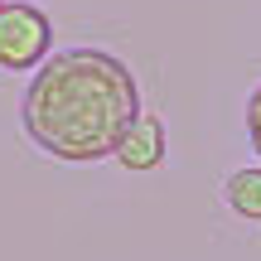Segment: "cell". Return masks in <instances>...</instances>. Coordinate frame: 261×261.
<instances>
[{
  "label": "cell",
  "instance_id": "obj_2",
  "mask_svg": "<svg viewBox=\"0 0 261 261\" xmlns=\"http://www.w3.org/2000/svg\"><path fill=\"white\" fill-rule=\"evenodd\" d=\"M54 48V24L39 5H24V0H5L0 5V68L10 73H24V68H39Z\"/></svg>",
  "mask_w": 261,
  "mask_h": 261
},
{
  "label": "cell",
  "instance_id": "obj_1",
  "mask_svg": "<svg viewBox=\"0 0 261 261\" xmlns=\"http://www.w3.org/2000/svg\"><path fill=\"white\" fill-rule=\"evenodd\" d=\"M140 116V87L107 48H63L34 68L19 102L24 136L63 165L116 155V140Z\"/></svg>",
  "mask_w": 261,
  "mask_h": 261
},
{
  "label": "cell",
  "instance_id": "obj_4",
  "mask_svg": "<svg viewBox=\"0 0 261 261\" xmlns=\"http://www.w3.org/2000/svg\"><path fill=\"white\" fill-rule=\"evenodd\" d=\"M223 198H227V208H232L237 218L261 223V169H237L223 184Z\"/></svg>",
  "mask_w": 261,
  "mask_h": 261
},
{
  "label": "cell",
  "instance_id": "obj_5",
  "mask_svg": "<svg viewBox=\"0 0 261 261\" xmlns=\"http://www.w3.org/2000/svg\"><path fill=\"white\" fill-rule=\"evenodd\" d=\"M247 140H252V150L261 155V87L247 97Z\"/></svg>",
  "mask_w": 261,
  "mask_h": 261
},
{
  "label": "cell",
  "instance_id": "obj_6",
  "mask_svg": "<svg viewBox=\"0 0 261 261\" xmlns=\"http://www.w3.org/2000/svg\"><path fill=\"white\" fill-rule=\"evenodd\" d=\"M0 5H5V0H0Z\"/></svg>",
  "mask_w": 261,
  "mask_h": 261
},
{
  "label": "cell",
  "instance_id": "obj_3",
  "mask_svg": "<svg viewBox=\"0 0 261 261\" xmlns=\"http://www.w3.org/2000/svg\"><path fill=\"white\" fill-rule=\"evenodd\" d=\"M116 160H121L126 169H136V174L155 169L160 160H165V126H160V116L140 112L136 121L126 126V136L116 140Z\"/></svg>",
  "mask_w": 261,
  "mask_h": 261
}]
</instances>
